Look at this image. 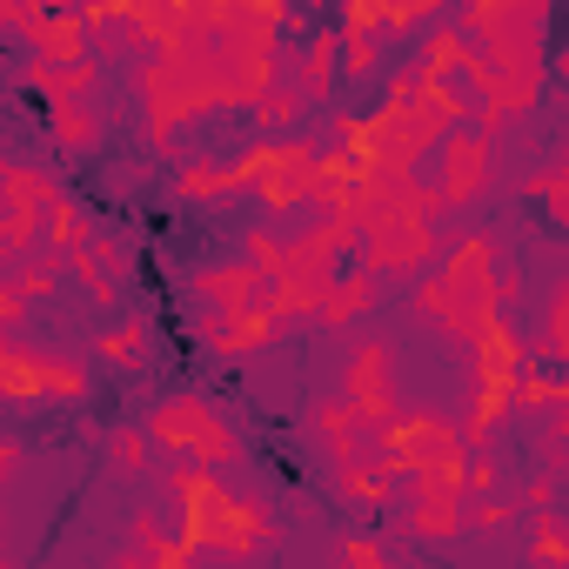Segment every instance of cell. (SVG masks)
I'll use <instances>...</instances> for the list:
<instances>
[{
	"label": "cell",
	"instance_id": "cell-1",
	"mask_svg": "<svg viewBox=\"0 0 569 569\" xmlns=\"http://www.w3.org/2000/svg\"><path fill=\"white\" fill-rule=\"evenodd\" d=\"M476 181H482V141H456L449 148V188L476 194Z\"/></svg>",
	"mask_w": 569,
	"mask_h": 569
}]
</instances>
